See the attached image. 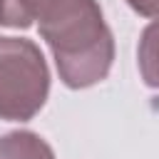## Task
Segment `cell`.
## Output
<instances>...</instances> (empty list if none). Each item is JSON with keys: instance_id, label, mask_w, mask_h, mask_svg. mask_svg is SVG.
Segmentation results:
<instances>
[{"instance_id": "5b68a950", "label": "cell", "mask_w": 159, "mask_h": 159, "mask_svg": "<svg viewBox=\"0 0 159 159\" xmlns=\"http://www.w3.org/2000/svg\"><path fill=\"white\" fill-rule=\"evenodd\" d=\"M47 0H0V25L25 30L37 22Z\"/></svg>"}, {"instance_id": "3957f363", "label": "cell", "mask_w": 159, "mask_h": 159, "mask_svg": "<svg viewBox=\"0 0 159 159\" xmlns=\"http://www.w3.org/2000/svg\"><path fill=\"white\" fill-rule=\"evenodd\" d=\"M0 159H55V152L37 132L17 129L0 137Z\"/></svg>"}, {"instance_id": "6da1fadb", "label": "cell", "mask_w": 159, "mask_h": 159, "mask_svg": "<svg viewBox=\"0 0 159 159\" xmlns=\"http://www.w3.org/2000/svg\"><path fill=\"white\" fill-rule=\"evenodd\" d=\"M37 30L65 87L87 89L107 80L114 62V37L97 0H47Z\"/></svg>"}, {"instance_id": "8992f818", "label": "cell", "mask_w": 159, "mask_h": 159, "mask_svg": "<svg viewBox=\"0 0 159 159\" xmlns=\"http://www.w3.org/2000/svg\"><path fill=\"white\" fill-rule=\"evenodd\" d=\"M127 5L142 17H159V0H127Z\"/></svg>"}, {"instance_id": "277c9868", "label": "cell", "mask_w": 159, "mask_h": 159, "mask_svg": "<svg viewBox=\"0 0 159 159\" xmlns=\"http://www.w3.org/2000/svg\"><path fill=\"white\" fill-rule=\"evenodd\" d=\"M137 67L147 87L159 89V17H154L139 35Z\"/></svg>"}, {"instance_id": "7a4b0ae2", "label": "cell", "mask_w": 159, "mask_h": 159, "mask_svg": "<svg viewBox=\"0 0 159 159\" xmlns=\"http://www.w3.org/2000/svg\"><path fill=\"white\" fill-rule=\"evenodd\" d=\"M50 67L27 37L0 35V119L27 122L47 102Z\"/></svg>"}]
</instances>
